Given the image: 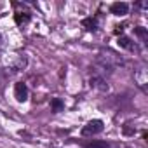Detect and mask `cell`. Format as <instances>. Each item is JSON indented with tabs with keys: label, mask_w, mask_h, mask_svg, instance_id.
<instances>
[{
	"label": "cell",
	"mask_w": 148,
	"mask_h": 148,
	"mask_svg": "<svg viewBox=\"0 0 148 148\" xmlns=\"http://www.w3.org/2000/svg\"><path fill=\"white\" fill-rule=\"evenodd\" d=\"M86 148H108V143L106 141H84L82 143Z\"/></svg>",
	"instance_id": "8"
},
{
	"label": "cell",
	"mask_w": 148,
	"mask_h": 148,
	"mask_svg": "<svg viewBox=\"0 0 148 148\" xmlns=\"http://www.w3.org/2000/svg\"><path fill=\"white\" fill-rule=\"evenodd\" d=\"M82 26L89 32H96L98 30V21H96V18H86V19H82Z\"/></svg>",
	"instance_id": "7"
},
{
	"label": "cell",
	"mask_w": 148,
	"mask_h": 148,
	"mask_svg": "<svg viewBox=\"0 0 148 148\" xmlns=\"http://www.w3.org/2000/svg\"><path fill=\"white\" fill-rule=\"evenodd\" d=\"M103 129H105L103 120L94 119V120H89V122L82 127V136H96V134H99Z\"/></svg>",
	"instance_id": "1"
},
{
	"label": "cell",
	"mask_w": 148,
	"mask_h": 148,
	"mask_svg": "<svg viewBox=\"0 0 148 148\" xmlns=\"http://www.w3.org/2000/svg\"><path fill=\"white\" fill-rule=\"evenodd\" d=\"M110 12L113 16H125L129 12V5L125 2H113L110 5Z\"/></svg>",
	"instance_id": "3"
},
{
	"label": "cell",
	"mask_w": 148,
	"mask_h": 148,
	"mask_svg": "<svg viewBox=\"0 0 148 148\" xmlns=\"http://www.w3.org/2000/svg\"><path fill=\"white\" fill-rule=\"evenodd\" d=\"M51 108H52V112L58 113V112H61V110L64 108V103H63L59 98H52V99H51Z\"/></svg>",
	"instance_id": "9"
},
{
	"label": "cell",
	"mask_w": 148,
	"mask_h": 148,
	"mask_svg": "<svg viewBox=\"0 0 148 148\" xmlns=\"http://www.w3.org/2000/svg\"><path fill=\"white\" fill-rule=\"evenodd\" d=\"M91 86L99 89V91H106L108 86H106V80L103 79V75H99V73H94V75L91 77Z\"/></svg>",
	"instance_id": "5"
},
{
	"label": "cell",
	"mask_w": 148,
	"mask_h": 148,
	"mask_svg": "<svg viewBox=\"0 0 148 148\" xmlns=\"http://www.w3.org/2000/svg\"><path fill=\"white\" fill-rule=\"evenodd\" d=\"M30 19H32V14H30L28 11H19V12L14 14V21H16L18 26H25V25H28Z\"/></svg>",
	"instance_id": "6"
},
{
	"label": "cell",
	"mask_w": 148,
	"mask_h": 148,
	"mask_svg": "<svg viewBox=\"0 0 148 148\" xmlns=\"http://www.w3.org/2000/svg\"><path fill=\"white\" fill-rule=\"evenodd\" d=\"M119 45L122 47V49H125V51H131V52H138V45L129 38V37H125V35H122V37H119Z\"/></svg>",
	"instance_id": "4"
},
{
	"label": "cell",
	"mask_w": 148,
	"mask_h": 148,
	"mask_svg": "<svg viewBox=\"0 0 148 148\" xmlns=\"http://www.w3.org/2000/svg\"><path fill=\"white\" fill-rule=\"evenodd\" d=\"M134 33L143 40V44H146V42H148V33H146V30H145L143 26H136V28H134Z\"/></svg>",
	"instance_id": "10"
},
{
	"label": "cell",
	"mask_w": 148,
	"mask_h": 148,
	"mask_svg": "<svg viewBox=\"0 0 148 148\" xmlns=\"http://www.w3.org/2000/svg\"><path fill=\"white\" fill-rule=\"evenodd\" d=\"M14 98L19 103H25L28 99V87H26L25 82H16L14 84Z\"/></svg>",
	"instance_id": "2"
}]
</instances>
